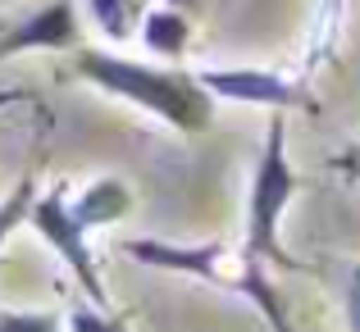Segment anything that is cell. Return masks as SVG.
I'll use <instances>...</instances> for the list:
<instances>
[{
  "instance_id": "6da1fadb",
  "label": "cell",
  "mask_w": 360,
  "mask_h": 332,
  "mask_svg": "<svg viewBox=\"0 0 360 332\" xmlns=\"http://www.w3.org/2000/svg\"><path fill=\"white\" fill-rule=\"evenodd\" d=\"M78 78L110 91V96H119V100H132V105L150 109L155 119H165L178 132L210 128L214 100L196 82V73L160 69V64H141V60H123V55H110V51L78 46Z\"/></svg>"
},
{
  "instance_id": "7a4b0ae2",
  "label": "cell",
  "mask_w": 360,
  "mask_h": 332,
  "mask_svg": "<svg viewBox=\"0 0 360 332\" xmlns=\"http://www.w3.org/2000/svg\"><path fill=\"white\" fill-rule=\"evenodd\" d=\"M301 178L297 168L288 164V119L283 114H269V128H264V146H260V164L251 173V192H246V241L242 255H255V260L274 264V269H292L306 273V264L292 260L278 241V219L292 205Z\"/></svg>"
},
{
  "instance_id": "3957f363",
  "label": "cell",
  "mask_w": 360,
  "mask_h": 332,
  "mask_svg": "<svg viewBox=\"0 0 360 332\" xmlns=\"http://www.w3.org/2000/svg\"><path fill=\"white\" fill-rule=\"evenodd\" d=\"M27 223L41 232V241L69 264V273L78 278V287L87 291V300L96 310H110V296H105V282L96 273V260H91V246H87V227L73 219V205H69V182L51 187L46 196H37L32 210H27Z\"/></svg>"
},
{
  "instance_id": "277c9868",
  "label": "cell",
  "mask_w": 360,
  "mask_h": 332,
  "mask_svg": "<svg viewBox=\"0 0 360 332\" xmlns=\"http://www.w3.org/2000/svg\"><path fill=\"white\" fill-rule=\"evenodd\" d=\"M123 255H132L146 269H165V273H183V278L210 282V287L238 291V273H242V255L233 260L224 241H196V246H178V241H160V237H132L123 241Z\"/></svg>"
},
{
  "instance_id": "5b68a950",
  "label": "cell",
  "mask_w": 360,
  "mask_h": 332,
  "mask_svg": "<svg viewBox=\"0 0 360 332\" xmlns=\"http://www.w3.org/2000/svg\"><path fill=\"white\" fill-rule=\"evenodd\" d=\"M210 100H238L264 109H315V96L274 69H201L196 73Z\"/></svg>"
},
{
  "instance_id": "8992f818",
  "label": "cell",
  "mask_w": 360,
  "mask_h": 332,
  "mask_svg": "<svg viewBox=\"0 0 360 332\" xmlns=\"http://www.w3.org/2000/svg\"><path fill=\"white\" fill-rule=\"evenodd\" d=\"M82 46V23L73 0H46L37 14H27L18 27L0 36V64L27 51H78Z\"/></svg>"
},
{
  "instance_id": "52a82bcc",
  "label": "cell",
  "mask_w": 360,
  "mask_h": 332,
  "mask_svg": "<svg viewBox=\"0 0 360 332\" xmlns=\"http://www.w3.org/2000/svg\"><path fill=\"white\" fill-rule=\"evenodd\" d=\"M69 205H73V219L91 232V227L119 223L123 214H128V205H132V192H128V182H119V178H96V182L82 187Z\"/></svg>"
},
{
  "instance_id": "ba28073f",
  "label": "cell",
  "mask_w": 360,
  "mask_h": 332,
  "mask_svg": "<svg viewBox=\"0 0 360 332\" xmlns=\"http://www.w3.org/2000/svg\"><path fill=\"white\" fill-rule=\"evenodd\" d=\"M238 296H246L255 310H260L264 324H269V332H297V328H292L288 305H283V296H278V287H274V278H269V264H264V260H255V255H242Z\"/></svg>"
},
{
  "instance_id": "9c48e42d",
  "label": "cell",
  "mask_w": 360,
  "mask_h": 332,
  "mask_svg": "<svg viewBox=\"0 0 360 332\" xmlns=\"http://www.w3.org/2000/svg\"><path fill=\"white\" fill-rule=\"evenodd\" d=\"M187 36H192V27H187V18L178 9H146L141 14V41L160 60H183Z\"/></svg>"
},
{
  "instance_id": "30bf717a",
  "label": "cell",
  "mask_w": 360,
  "mask_h": 332,
  "mask_svg": "<svg viewBox=\"0 0 360 332\" xmlns=\"http://www.w3.org/2000/svg\"><path fill=\"white\" fill-rule=\"evenodd\" d=\"M91 5V18L101 23V32L123 41V36H132V27L141 23V5L137 0H87Z\"/></svg>"
},
{
  "instance_id": "8fae6325",
  "label": "cell",
  "mask_w": 360,
  "mask_h": 332,
  "mask_svg": "<svg viewBox=\"0 0 360 332\" xmlns=\"http://www.w3.org/2000/svg\"><path fill=\"white\" fill-rule=\"evenodd\" d=\"M32 201H37V192H32V178H23V182L14 187V192L0 201V251H5V241H9V232H14L18 223H27V210H32Z\"/></svg>"
},
{
  "instance_id": "7c38bea8",
  "label": "cell",
  "mask_w": 360,
  "mask_h": 332,
  "mask_svg": "<svg viewBox=\"0 0 360 332\" xmlns=\"http://www.w3.org/2000/svg\"><path fill=\"white\" fill-rule=\"evenodd\" d=\"M0 332H64L55 310H0Z\"/></svg>"
},
{
  "instance_id": "4fadbf2b",
  "label": "cell",
  "mask_w": 360,
  "mask_h": 332,
  "mask_svg": "<svg viewBox=\"0 0 360 332\" xmlns=\"http://www.w3.org/2000/svg\"><path fill=\"white\" fill-rule=\"evenodd\" d=\"M69 332H128L119 314L110 310H96V305H73L69 310Z\"/></svg>"
},
{
  "instance_id": "5bb4252c",
  "label": "cell",
  "mask_w": 360,
  "mask_h": 332,
  "mask_svg": "<svg viewBox=\"0 0 360 332\" xmlns=\"http://www.w3.org/2000/svg\"><path fill=\"white\" fill-rule=\"evenodd\" d=\"M347 328L360 332V264L347 273Z\"/></svg>"
},
{
  "instance_id": "9a60e30c",
  "label": "cell",
  "mask_w": 360,
  "mask_h": 332,
  "mask_svg": "<svg viewBox=\"0 0 360 332\" xmlns=\"http://www.w3.org/2000/svg\"><path fill=\"white\" fill-rule=\"evenodd\" d=\"M338 164H342V168H356V173H360V146H356V150H352L347 159H338Z\"/></svg>"
},
{
  "instance_id": "2e32d148",
  "label": "cell",
  "mask_w": 360,
  "mask_h": 332,
  "mask_svg": "<svg viewBox=\"0 0 360 332\" xmlns=\"http://www.w3.org/2000/svg\"><path fill=\"white\" fill-rule=\"evenodd\" d=\"M165 5H174V9H187V5H196V0H165Z\"/></svg>"
}]
</instances>
